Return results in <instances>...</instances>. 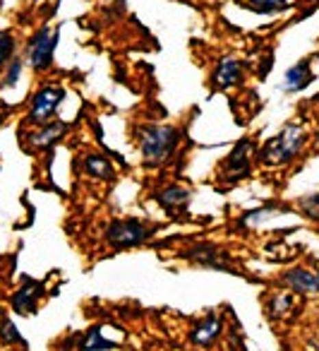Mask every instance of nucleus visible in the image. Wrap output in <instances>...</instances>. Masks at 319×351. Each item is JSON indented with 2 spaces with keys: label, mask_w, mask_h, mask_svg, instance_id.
I'll use <instances>...</instances> for the list:
<instances>
[{
  "label": "nucleus",
  "mask_w": 319,
  "mask_h": 351,
  "mask_svg": "<svg viewBox=\"0 0 319 351\" xmlns=\"http://www.w3.org/2000/svg\"><path fill=\"white\" fill-rule=\"evenodd\" d=\"M178 147V130L170 125H146L140 137V149L144 164L156 166L173 156Z\"/></svg>",
  "instance_id": "nucleus-1"
},
{
  "label": "nucleus",
  "mask_w": 319,
  "mask_h": 351,
  "mask_svg": "<svg viewBox=\"0 0 319 351\" xmlns=\"http://www.w3.org/2000/svg\"><path fill=\"white\" fill-rule=\"evenodd\" d=\"M305 130L300 125H285L276 137H271L261 149V159L266 164H288L298 156V152L305 145Z\"/></svg>",
  "instance_id": "nucleus-2"
},
{
  "label": "nucleus",
  "mask_w": 319,
  "mask_h": 351,
  "mask_svg": "<svg viewBox=\"0 0 319 351\" xmlns=\"http://www.w3.org/2000/svg\"><path fill=\"white\" fill-rule=\"evenodd\" d=\"M151 234H154V229L140 219H116V221H111L106 229L108 243L118 250L144 243V241L151 239Z\"/></svg>",
  "instance_id": "nucleus-3"
},
{
  "label": "nucleus",
  "mask_w": 319,
  "mask_h": 351,
  "mask_svg": "<svg viewBox=\"0 0 319 351\" xmlns=\"http://www.w3.org/2000/svg\"><path fill=\"white\" fill-rule=\"evenodd\" d=\"M58 44V32H51L49 27L39 29L27 44V63L34 70H46L53 63V51Z\"/></svg>",
  "instance_id": "nucleus-4"
},
{
  "label": "nucleus",
  "mask_w": 319,
  "mask_h": 351,
  "mask_svg": "<svg viewBox=\"0 0 319 351\" xmlns=\"http://www.w3.org/2000/svg\"><path fill=\"white\" fill-rule=\"evenodd\" d=\"M65 99V89L63 87H44L34 94L31 99V108H29V121L36 125H46L51 123V116L58 111L60 101Z\"/></svg>",
  "instance_id": "nucleus-5"
},
{
  "label": "nucleus",
  "mask_w": 319,
  "mask_h": 351,
  "mask_svg": "<svg viewBox=\"0 0 319 351\" xmlns=\"http://www.w3.org/2000/svg\"><path fill=\"white\" fill-rule=\"evenodd\" d=\"M250 154H252V142L250 140L240 142L226 159V178H231V181L245 178L250 173Z\"/></svg>",
  "instance_id": "nucleus-6"
},
{
  "label": "nucleus",
  "mask_w": 319,
  "mask_h": 351,
  "mask_svg": "<svg viewBox=\"0 0 319 351\" xmlns=\"http://www.w3.org/2000/svg\"><path fill=\"white\" fill-rule=\"evenodd\" d=\"M283 282L288 284L295 293H303V296L319 293V274L309 272V269H293V272L285 274Z\"/></svg>",
  "instance_id": "nucleus-7"
},
{
  "label": "nucleus",
  "mask_w": 319,
  "mask_h": 351,
  "mask_svg": "<svg viewBox=\"0 0 319 351\" xmlns=\"http://www.w3.org/2000/svg\"><path fill=\"white\" fill-rule=\"evenodd\" d=\"M44 293V287L39 282H31V279H25V287L12 296V306H15L17 313H29L36 308V298Z\"/></svg>",
  "instance_id": "nucleus-8"
},
{
  "label": "nucleus",
  "mask_w": 319,
  "mask_h": 351,
  "mask_svg": "<svg viewBox=\"0 0 319 351\" xmlns=\"http://www.w3.org/2000/svg\"><path fill=\"white\" fill-rule=\"evenodd\" d=\"M312 80H314L312 68H309V60L305 58V60H300L298 65H293V68L285 73L283 87H285V92H300V89L307 87Z\"/></svg>",
  "instance_id": "nucleus-9"
},
{
  "label": "nucleus",
  "mask_w": 319,
  "mask_h": 351,
  "mask_svg": "<svg viewBox=\"0 0 319 351\" xmlns=\"http://www.w3.org/2000/svg\"><path fill=\"white\" fill-rule=\"evenodd\" d=\"M240 77H242V68H240V63L233 60V58H223L221 63H218V68L214 70V82L223 89L238 84L240 82Z\"/></svg>",
  "instance_id": "nucleus-10"
},
{
  "label": "nucleus",
  "mask_w": 319,
  "mask_h": 351,
  "mask_svg": "<svg viewBox=\"0 0 319 351\" xmlns=\"http://www.w3.org/2000/svg\"><path fill=\"white\" fill-rule=\"evenodd\" d=\"M188 258H192V260H197L199 265H207V267H218V269H228L226 265H223V260H221V255L223 253H218L214 245H197V248H192V250H188Z\"/></svg>",
  "instance_id": "nucleus-11"
},
{
  "label": "nucleus",
  "mask_w": 319,
  "mask_h": 351,
  "mask_svg": "<svg viewBox=\"0 0 319 351\" xmlns=\"http://www.w3.org/2000/svg\"><path fill=\"white\" fill-rule=\"evenodd\" d=\"M218 332H221V320L216 315H209L207 320L199 322L192 330V341H197V344H212L218 337Z\"/></svg>",
  "instance_id": "nucleus-12"
},
{
  "label": "nucleus",
  "mask_w": 319,
  "mask_h": 351,
  "mask_svg": "<svg viewBox=\"0 0 319 351\" xmlns=\"http://www.w3.org/2000/svg\"><path fill=\"white\" fill-rule=\"evenodd\" d=\"M84 169H87L89 176H94V178H101V181H111V178H113L111 161L103 159V156H99V154H87V156H84Z\"/></svg>",
  "instance_id": "nucleus-13"
},
{
  "label": "nucleus",
  "mask_w": 319,
  "mask_h": 351,
  "mask_svg": "<svg viewBox=\"0 0 319 351\" xmlns=\"http://www.w3.org/2000/svg\"><path fill=\"white\" fill-rule=\"evenodd\" d=\"M63 132H65V123H60V121L46 123L39 132H34V135H31V145H34V147H49L51 142L58 140Z\"/></svg>",
  "instance_id": "nucleus-14"
},
{
  "label": "nucleus",
  "mask_w": 319,
  "mask_h": 351,
  "mask_svg": "<svg viewBox=\"0 0 319 351\" xmlns=\"http://www.w3.org/2000/svg\"><path fill=\"white\" fill-rule=\"evenodd\" d=\"M190 200V191L188 188H180V186H170V188H166L164 193H159V202L164 207H180V205H185V202Z\"/></svg>",
  "instance_id": "nucleus-15"
},
{
  "label": "nucleus",
  "mask_w": 319,
  "mask_h": 351,
  "mask_svg": "<svg viewBox=\"0 0 319 351\" xmlns=\"http://www.w3.org/2000/svg\"><path fill=\"white\" fill-rule=\"evenodd\" d=\"M82 351H103V349H116V341H108L101 337V330L99 327H92V330L87 332V337H84L82 346H79Z\"/></svg>",
  "instance_id": "nucleus-16"
},
{
  "label": "nucleus",
  "mask_w": 319,
  "mask_h": 351,
  "mask_svg": "<svg viewBox=\"0 0 319 351\" xmlns=\"http://www.w3.org/2000/svg\"><path fill=\"white\" fill-rule=\"evenodd\" d=\"M290 308H293V296H290V293H279V296H274V301L269 303V315L285 317Z\"/></svg>",
  "instance_id": "nucleus-17"
},
{
  "label": "nucleus",
  "mask_w": 319,
  "mask_h": 351,
  "mask_svg": "<svg viewBox=\"0 0 319 351\" xmlns=\"http://www.w3.org/2000/svg\"><path fill=\"white\" fill-rule=\"evenodd\" d=\"M247 5L252 8V10L257 12H264V15H269V12H279L285 8V0H247Z\"/></svg>",
  "instance_id": "nucleus-18"
},
{
  "label": "nucleus",
  "mask_w": 319,
  "mask_h": 351,
  "mask_svg": "<svg viewBox=\"0 0 319 351\" xmlns=\"http://www.w3.org/2000/svg\"><path fill=\"white\" fill-rule=\"evenodd\" d=\"M12 53H15V39L10 32H0V70L10 60Z\"/></svg>",
  "instance_id": "nucleus-19"
},
{
  "label": "nucleus",
  "mask_w": 319,
  "mask_h": 351,
  "mask_svg": "<svg viewBox=\"0 0 319 351\" xmlns=\"http://www.w3.org/2000/svg\"><path fill=\"white\" fill-rule=\"evenodd\" d=\"M0 337H3V341H8V344H12V341H22L20 332H17V327L12 325L10 320H3V325H0Z\"/></svg>",
  "instance_id": "nucleus-20"
},
{
  "label": "nucleus",
  "mask_w": 319,
  "mask_h": 351,
  "mask_svg": "<svg viewBox=\"0 0 319 351\" xmlns=\"http://www.w3.org/2000/svg\"><path fill=\"white\" fill-rule=\"evenodd\" d=\"M20 70H22V63H20V60H12L10 73H8V77H5V87H10V84H15V82H17V77H20Z\"/></svg>",
  "instance_id": "nucleus-21"
},
{
  "label": "nucleus",
  "mask_w": 319,
  "mask_h": 351,
  "mask_svg": "<svg viewBox=\"0 0 319 351\" xmlns=\"http://www.w3.org/2000/svg\"><path fill=\"white\" fill-rule=\"evenodd\" d=\"M3 121H5V106L0 104V125H3Z\"/></svg>",
  "instance_id": "nucleus-22"
},
{
  "label": "nucleus",
  "mask_w": 319,
  "mask_h": 351,
  "mask_svg": "<svg viewBox=\"0 0 319 351\" xmlns=\"http://www.w3.org/2000/svg\"><path fill=\"white\" fill-rule=\"evenodd\" d=\"M309 346H312L314 351H319V337H317V339H314V341H312V344H309Z\"/></svg>",
  "instance_id": "nucleus-23"
},
{
  "label": "nucleus",
  "mask_w": 319,
  "mask_h": 351,
  "mask_svg": "<svg viewBox=\"0 0 319 351\" xmlns=\"http://www.w3.org/2000/svg\"><path fill=\"white\" fill-rule=\"evenodd\" d=\"M317 142H319V135H317Z\"/></svg>",
  "instance_id": "nucleus-24"
}]
</instances>
